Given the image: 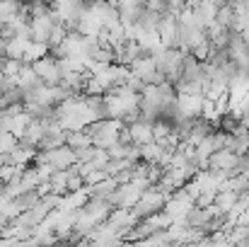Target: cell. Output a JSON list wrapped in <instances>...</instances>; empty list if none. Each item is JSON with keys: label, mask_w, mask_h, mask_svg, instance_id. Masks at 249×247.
I'll list each match as a JSON object with an SVG mask.
<instances>
[{"label": "cell", "mask_w": 249, "mask_h": 247, "mask_svg": "<svg viewBox=\"0 0 249 247\" xmlns=\"http://www.w3.org/2000/svg\"><path fill=\"white\" fill-rule=\"evenodd\" d=\"M167 201V194L165 191H160L155 184H150L143 194H141V199L133 204V216L141 221V218H148V216H153V213H158V211H162V206H165Z\"/></svg>", "instance_id": "6da1fadb"}, {"label": "cell", "mask_w": 249, "mask_h": 247, "mask_svg": "<svg viewBox=\"0 0 249 247\" xmlns=\"http://www.w3.org/2000/svg\"><path fill=\"white\" fill-rule=\"evenodd\" d=\"M128 71H131L136 78H141L143 82H155V85L165 82V76L158 71V63H155L153 54H150V56H138V58L128 66Z\"/></svg>", "instance_id": "7a4b0ae2"}, {"label": "cell", "mask_w": 249, "mask_h": 247, "mask_svg": "<svg viewBox=\"0 0 249 247\" xmlns=\"http://www.w3.org/2000/svg\"><path fill=\"white\" fill-rule=\"evenodd\" d=\"M56 24H58V15L53 12V7H51L46 15H36V17H32V19H29L32 39H34V41H44V44H46Z\"/></svg>", "instance_id": "3957f363"}, {"label": "cell", "mask_w": 249, "mask_h": 247, "mask_svg": "<svg viewBox=\"0 0 249 247\" xmlns=\"http://www.w3.org/2000/svg\"><path fill=\"white\" fill-rule=\"evenodd\" d=\"M32 68H34V73L39 76V80L44 82V85H58V82H61L58 58L51 56V54H46V56H41L39 61H34Z\"/></svg>", "instance_id": "277c9868"}, {"label": "cell", "mask_w": 249, "mask_h": 247, "mask_svg": "<svg viewBox=\"0 0 249 247\" xmlns=\"http://www.w3.org/2000/svg\"><path fill=\"white\" fill-rule=\"evenodd\" d=\"M141 194H143V189H138L133 182H124V184H119L107 199L111 201V206H119V209H133V204L141 199Z\"/></svg>", "instance_id": "5b68a950"}, {"label": "cell", "mask_w": 249, "mask_h": 247, "mask_svg": "<svg viewBox=\"0 0 249 247\" xmlns=\"http://www.w3.org/2000/svg\"><path fill=\"white\" fill-rule=\"evenodd\" d=\"M126 129H128L131 143H136V146H143V143L153 141V124L145 121V119H141V116H138L136 121L126 124Z\"/></svg>", "instance_id": "8992f818"}, {"label": "cell", "mask_w": 249, "mask_h": 247, "mask_svg": "<svg viewBox=\"0 0 249 247\" xmlns=\"http://www.w3.org/2000/svg\"><path fill=\"white\" fill-rule=\"evenodd\" d=\"M201 104H203V95H179L177 92V107L181 119L184 116H201Z\"/></svg>", "instance_id": "52a82bcc"}, {"label": "cell", "mask_w": 249, "mask_h": 247, "mask_svg": "<svg viewBox=\"0 0 249 247\" xmlns=\"http://www.w3.org/2000/svg\"><path fill=\"white\" fill-rule=\"evenodd\" d=\"M46 54H49V44L29 39V41H27V46H24L22 61H24V63H34V61H39V58H41V56H46Z\"/></svg>", "instance_id": "ba28073f"}, {"label": "cell", "mask_w": 249, "mask_h": 247, "mask_svg": "<svg viewBox=\"0 0 249 247\" xmlns=\"http://www.w3.org/2000/svg\"><path fill=\"white\" fill-rule=\"evenodd\" d=\"M237 199H240V194H235V191H230V189H220V191H215L213 204L220 209V213H230L232 206L237 204Z\"/></svg>", "instance_id": "9c48e42d"}, {"label": "cell", "mask_w": 249, "mask_h": 247, "mask_svg": "<svg viewBox=\"0 0 249 247\" xmlns=\"http://www.w3.org/2000/svg\"><path fill=\"white\" fill-rule=\"evenodd\" d=\"M160 17H162V12H155V10H150V7H141V12H138V19H136V24L141 27V29H158V22H160Z\"/></svg>", "instance_id": "30bf717a"}, {"label": "cell", "mask_w": 249, "mask_h": 247, "mask_svg": "<svg viewBox=\"0 0 249 247\" xmlns=\"http://www.w3.org/2000/svg\"><path fill=\"white\" fill-rule=\"evenodd\" d=\"M66 146H71L73 151H75V148H85V146H92V136H89L85 129L66 131Z\"/></svg>", "instance_id": "8fae6325"}, {"label": "cell", "mask_w": 249, "mask_h": 247, "mask_svg": "<svg viewBox=\"0 0 249 247\" xmlns=\"http://www.w3.org/2000/svg\"><path fill=\"white\" fill-rule=\"evenodd\" d=\"M162 153H165V148L158 141H148V143L141 146V160L143 163H158L162 158Z\"/></svg>", "instance_id": "7c38bea8"}, {"label": "cell", "mask_w": 249, "mask_h": 247, "mask_svg": "<svg viewBox=\"0 0 249 247\" xmlns=\"http://www.w3.org/2000/svg\"><path fill=\"white\" fill-rule=\"evenodd\" d=\"M22 66H24L22 58H5V63H2V73H5V78L12 80V82H17V76H19Z\"/></svg>", "instance_id": "4fadbf2b"}, {"label": "cell", "mask_w": 249, "mask_h": 247, "mask_svg": "<svg viewBox=\"0 0 249 247\" xmlns=\"http://www.w3.org/2000/svg\"><path fill=\"white\" fill-rule=\"evenodd\" d=\"M232 17H235L232 5H223V7H218V12H215V22H218L220 27H225V29L232 27Z\"/></svg>", "instance_id": "5bb4252c"}, {"label": "cell", "mask_w": 249, "mask_h": 247, "mask_svg": "<svg viewBox=\"0 0 249 247\" xmlns=\"http://www.w3.org/2000/svg\"><path fill=\"white\" fill-rule=\"evenodd\" d=\"M19 138L12 131H0V153H12L17 148Z\"/></svg>", "instance_id": "9a60e30c"}, {"label": "cell", "mask_w": 249, "mask_h": 247, "mask_svg": "<svg viewBox=\"0 0 249 247\" xmlns=\"http://www.w3.org/2000/svg\"><path fill=\"white\" fill-rule=\"evenodd\" d=\"M145 7L155 12H167V0H145Z\"/></svg>", "instance_id": "2e32d148"}, {"label": "cell", "mask_w": 249, "mask_h": 247, "mask_svg": "<svg viewBox=\"0 0 249 247\" xmlns=\"http://www.w3.org/2000/svg\"><path fill=\"white\" fill-rule=\"evenodd\" d=\"M5 82H7V78H5V73H2V68H0V90L5 87Z\"/></svg>", "instance_id": "e0dca14e"}, {"label": "cell", "mask_w": 249, "mask_h": 247, "mask_svg": "<svg viewBox=\"0 0 249 247\" xmlns=\"http://www.w3.org/2000/svg\"><path fill=\"white\" fill-rule=\"evenodd\" d=\"M215 7H223V5H228V0H211Z\"/></svg>", "instance_id": "ac0fdd59"}, {"label": "cell", "mask_w": 249, "mask_h": 247, "mask_svg": "<svg viewBox=\"0 0 249 247\" xmlns=\"http://www.w3.org/2000/svg\"><path fill=\"white\" fill-rule=\"evenodd\" d=\"M240 2H245V0H228V5H240Z\"/></svg>", "instance_id": "d6986e66"}, {"label": "cell", "mask_w": 249, "mask_h": 247, "mask_svg": "<svg viewBox=\"0 0 249 247\" xmlns=\"http://www.w3.org/2000/svg\"><path fill=\"white\" fill-rule=\"evenodd\" d=\"M2 29H5V22L0 19V37H2Z\"/></svg>", "instance_id": "ffe728a7"}, {"label": "cell", "mask_w": 249, "mask_h": 247, "mask_svg": "<svg viewBox=\"0 0 249 247\" xmlns=\"http://www.w3.org/2000/svg\"><path fill=\"white\" fill-rule=\"evenodd\" d=\"M245 34H247V37H249V27H247V29H245Z\"/></svg>", "instance_id": "44dd1931"}]
</instances>
